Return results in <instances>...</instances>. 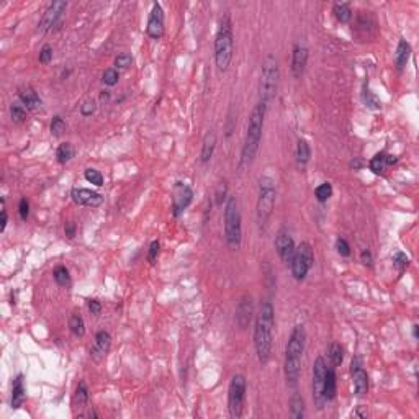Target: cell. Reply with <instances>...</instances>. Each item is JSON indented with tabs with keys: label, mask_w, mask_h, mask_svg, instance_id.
Returning a JSON list of instances; mask_svg holds the SVG:
<instances>
[{
	"label": "cell",
	"mask_w": 419,
	"mask_h": 419,
	"mask_svg": "<svg viewBox=\"0 0 419 419\" xmlns=\"http://www.w3.org/2000/svg\"><path fill=\"white\" fill-rule=\"evenodd\" d=\"M274 326H275V309L272 301L264 300L261 303L259 313L256 316L254 324V347L257 359L262 365H267L272 357L274 345Z\"/></svg>",
	"instance_id": "1"
},
{
	"label": "cell",
	"mask_w": 419,
	"mask_h": 419,
	"mask_svg": "<svg viewBox=\"0 0 419 419\" xmlns=\"http://www.w3.org/2000/svg\"><path fill=\"white\" fill-rule=\"evenodd\" d=\"M265 112L267 106L261 102L252 108L251 117L247 121V130L243 142V149H241V159L239 166L241 167H249L259 153L261 141H262V131H264V120H265Z\"/></svg>",
	"instance_id": "2"
},
{
	"label": "cell",
	"mask_w": 419,
	"mask_h": 419,
	"mask_svg": "<svg viewBox=\"0 0 419 419\" xmlns=\"http://www.w3.org/2000/svg\"><path fill=\"white\" fill-rule=\"evenodd\" d=\"M306 344V331L301 324L293 327L285 347V378L290 387H297L301 372V359Z\"/></svg>",
	"instance_id": "3"
},
{
	"label": "cell",
	"mask_w": 419,
	"mask_h": 419,
	"mask_svg": "<svg viewBox=\"0 0 419 419\" xmlns=\"http://www.w3.org/2000/svg\"><path fill=\"white\" fill-rule=\"evenodd\" d=\"M234 54V34H233V23L231 16L226 13L221 19L218 33L215 38V62L220 72L228 70Z\"/></svg>",
	"instance_id": "4"
},
{
	"label": "cell",
	"mask_w": 419,
	"mask_h": 419,
	"mask_svg": "<svg viewBox=\"0 0 419 419\" xmlns=\"http://www.w3.org/2000/svg\"><path fill=\"white\" fill-rule=\"evenodd\" d=\"M275 197H277V190H275V182L272 177L264 175L259 179V193H257V203H256V223L259 229H265L267 223H269Z\"/></svg>",
	"instance_id": "5"
},
{
	"label": "cell",
	"mask_w": 419,
	"mask_h": 419,
	"mask_svg": "<svg viewBox=\"0 0 419 419\" xmlns=\"http://www.w3.org/2000/svg\"><path fill=\"white\" fill-rule=\"evenodd\" d=\"M279 77H280V70H279L277 58L274 54H267L262 62L261 80H259V102L264 103L265 106H269V103L274 100L275 94H277Z\"/></svg>",
	"instance_id": "6"
},
{
	"label": "cell",
	"mask_w": 419,
	"mask_h": 419,
	"mask_svg": "<svg viewBox=\"0 0 419 419\" xmlns=\"http://www.w3.org/2000/svg\"><path fill=\"white\" fill-rule=\"evenodd\" d=\"M225 238L228 246L233 249H238L241 246V239H243L239 202L233 195H229L225 203Z\"/></svg>",
	"instance_id": "7"
},
{
	"label": "cell",
	"mask_w": 419,
	"mask_h": 419,
	"mask_svg": "<svg viewBox=\"0 0 419 419\" xmlns=\"http://www.w3.org/2000/svg\"><path fill=\"white\" fill-rule=\"evenodd\" d=\"M313 264H315L313 247H311V244L306 243V241H303V243H300L295 247V252H293V257L290 261V270H292L293 279L298 282L305 280Z\"/></svg>",
	"instance_id": "8"
},
{
	"label": "cell",
	"mask_w": 419,
	"mask_h": 419,
	"mask_svg": "<svg viewBox=\"0 0 419 419\" xmlns=\"http://www.w3.org/2000/svg\"><path fill=\"white\" fill-rule=\"evenodd\" d=\"M246 377L243 373H236L233 375L228 387V411L233 419H239L243 416L244 409V399H246Z\"/></svg>",
	"instance_id": "9"
},
{
	"label": "cell",
	"mask_w": 419,
	"mask_h": 419,
	"mask_svg": "<svg viewBox=\"0 0 419 419\" xmlns=\"http://www.w3.org/2000/svg\"><path fill=\"white\" fill-rule=\"evenodd\" d=\"M326 370H327V365H326L324 359L318 357L313 363V401L319 411L321 409H324V405H326V399L323 395Z\"/></svg>",
	"instance_id": "10"
},
{
	"label": "cell",
	"mask_w": 419,
	"mask_h": 419,
	"mask_svg": "<svg viewBox=\"0 0 419 419\" xmlns=\"http://www.w3.org/2000/svg\"><path fill=\"white\" fill-rule=\"evenodd\" d=\"M66 8H67V2H62V0L52 2L46 8V12L43 13V19L38 23V30L41 33H48L54 28V26H58L62 19V15H64V12H66Z\"/></svg>",
	"instance_id": "11"
},
{
	"label": "cell",
	"mask_w": 419,
	"mask_h": 419,
	"mask_svg": "<svg viewBox=\"0 0 419 419\" xmlns=\"http://www.w3.org/2000/svg\"><path fill=\"white\" fill-rule=\"evenodd\" d=\"M193 200V192L187 184L177 182L172 190V213L174 216H180L182 213L189 208V205Z\"/></svg>",
	"instance_id": "12"
},
{
	"label": "cell",
	"mask_w": 419,
	"mask_h": 419,
	"mask_svg": "<svg viewBox=\"0 0 419 419\" xmlns=\"http://www.w3.org/2000/svg\"><path fill=\"white\" fill-rule=\"evenodd\" d=\"M146 33L148 37L153 40H160L164 37V10L159 2H154L153 8H151V13L148 16Z\"/></svg>",
	"instance_id": "13"
},
{
	"label": "cell",
	"mask_w": 419,
	"mask_h": 419,
	"mask_svg": "<svg viewBox=\"0 0 419 419\" xmlns=\"http://www.w3.org/2000/svg\"><path fill=\"white\" fill-rule=\"evenodd\" d=\"M274 246H275V251H277L280 261L285 262V264H290L292 257H293V252H295V241L290 236V233L287 229H280L277 236H275V241H274Z\"/></svg>",
	"instance_id": "14"
},
{
	"label": "cell",
	"mask_w": 419,
	"mask_h": 419,
	"mask_svg": "<svg viewBox=\"0 0 419 419\" xmlns=\"http://www.w3.org/2000/svg\"><path fill=\"white\" fill-rule=\"evenodd\" d=\"M70 197H72V202L76 205H80V207H90V208L100 207V205L105 202V198L100 193H97L90 189H72Z\"/></svg>",
	"instance_id": "15"
},
{
	"label": "cell",
	"mask_w": 419,
	"mask_h": 419,
	"mask_svg": "<svg viewBox=\"0 0 419 419\" xmlns=\"http://www.w3.org/2000/svg\"><path fill=\"white\" fill-rule=\"evenodd\" d=\"M308 48L305 43H297L293 46V52H292V74L295 79H300L303 76L308 64Z\"/></svg>",
	"instance_id": "16"
},
{
	"label": "cell",
	"mask_w": 419,
	"mask_h": 419,
	"mask_svg": "<svg viewBox=\"0 0 419 419\" xmlns=\"http://www.w3.org/2000/svg\"><path fill=\"white\" fill-rule=\"evenodd\" d=\"M112 347V336L108 331H99L95 334V341L90 349V357L95 362H102L105 360L106 354L110 352Z\"/></svg>",
	"instance_id": "17"
},
{
	"label": "cell",
	"mask_w": 419,
	"mask_h": 419,
	"mask_svg": "<svg viewBox=\"0 0 419 419\" xmlns=\"http://www.w3.org/2000/svg\"><path fill=\"white\" fill-rule=\"evenodd\" d=\"M351 373L354 378V390L355 395H365L369 391V375L367 372L363 370L362 362L359 357H355L351 363Z\"/></svg>",
	"instance_id": "18"
},
{
	"label": "cell",
	"mask_w": 419,
	"mask_h": 419,
	"mask_svg": "<svg viewBox=\"0 0 419 419\" xmlns=\"http://www.w3.org/2000/svg\"><path fill=\"white\" fill-rule=\"evenodd\" d=\"M254 316V303L251 295H244L239 300L238 308H236V323L241 329H246L251 324Z\"/></svg>",
	"instance_id": "19"
},
{
	"label": "cell",
	"mask_w": 419,
	"mask_h": 419,
	"mask_svg": "<svg viewBox=\"0 0 419 419\" xmlns=\"http://www.w3.org/2000/svg\"><path fill=\"white\" fill-rule=\"evenodd\" d=\"M19 99H20V103L26 110H38L41 106L40 95L37 94V90H34L31 85H22L19 88Z\"/></svg>",
	"instance_id": "20"
},
{
	"label": "cell",
	"mask_w": 419,
	"mask_h": 419,
	"mask_svg": "<svg viewBox=\"0 0 419 419\" xmlns=\"http://www.w3.org/2000/svg\"><path fill=\"white\" fill-rule=\"evenodd\" d=\"M215 148H216V133H215V130H210V131H207V135H205L203 142H202V151H200V162L202 164L210 162L213 157V153H215Z\"/></svg>",
	"instance_id": "21"
},
{
	"label": "cell",
	"mask_w": 419,
	"mask_h": 419,
	"mask_svg": "<svg viewBox=\"0 0 419 419\" xmlns=\"http://www.w3.org/2000/svg\"><path fill=\"white\" fill-rule=\"evenodd\" d=\"M26 399V390H25V380L23 375L20 373L19 377L13 380V387H12V408L19 409L23 406Z\"/></svg>",
	"instance_id": "22"
},
{
	"label": "cell",
	"mask_w": 419,
	"mask_h": 419,
	"mask_svg": "<svg viewBox=\"0 0 419 419\" xmlns=\"http://www.w3.org/2000/svg\"><path fill=\"white\" fill-rule=\"evenodd\" d=\"M337 393V378H336V372L333 367H327L326 370V378H324V388H323V395L326 403L333 401Z\"/></svg>",
	"instance_id": "23"
},
{
	"label": "cell",
	"mask_w": 419,
	"mask_h": 419,
	"mask_svg": "<svg viewBox=\"0 0 419 419\" xmlns=\"http://www.w3.org/2000/svg\"><path fill=\"white\" fill-rule=\"evenodd\" d=\"M409 56H411V46H409V43L406 40H399L396 52H395V64L398 70H403L406 67Z\"/></svg>",
	"instance_id": "24"
},
{
	"label": "cell",
	"mask_w": 419,
	"mask_h": 419,
	"mask_svg": "<svg viewBox=\"0 0 419 419\" xmlns=\"http://www.w3.org/2000/svg\"><path fill=\"white\" fill-rule=\"evenodd\" d=\"M295 157H297V164H298V167H300V169H305L306 164L309 162V157H311V148H309V144H308V141H306V139H298Z\"/></svg>",
	"instance_id": "25"
},
{
	"label": "cell",
	"mask_w": 419,
	"mask_h": 419,
	"mask_svg": "<svg viewBox=\"0 0 419 419\" xmlns=\"http://www.w3.org/2000/svg\"><path fill=\"white\" fill-rule=\"evenodd\" d=\"M290 414L293 419H303L306 414L305 399H303L300 393H293L290 398Z\"/></svg>",
	"instance_id": "26"
},
{
	"label": "cell",
	"mask_w": 419,
	"mask_h": 419,
	"mask_svg": "<svg viewBox=\"0 0 419 419\" xmlns=\"http://www.w3.org/2000/svg\"><path fill=\"white\" fill-rule=\"evenodd\" d=\"M76 156V149L70 142H62L56 149V159L59 164H67L69 160H72Z\"/></svg>",
	"instance_id": "27"
},
{
	"label": "cell",
	"mask_w": 419,
	"mask_h": 419,
	"mask_svg": "<svg viewBox=\"0 0 419 419\" xmlns=\"http://www.w3.org/2000/svg\"><path fill=\"white\" fill-rule=\"evenodd\" d=\"M333 13H334V16L337 19V22H341V23H349L352 20V10H351V5L347 4V2L334 4Z\"/></svg>",
	"instance_id": "28"
},
{
	"label": "cell",
	"mask_w": 419,
	"mask_h": 419,
	"mask_svg": "<svg viewBox=\"0 0 419 419\" xmlns=\"http://www.w3.org/2000/svg\"><path fill=\"white\" fill-rule=\"evenodd\" d=\"M88 388L85 385V381H79V385L76 388V393H74V398H72V403L74 406H79V408H85L87 403H88Z\"/></svg>",
	"instance_id": "29"
},
{
	"label": "cell",
	"mask_w": 419,
	"mask_h": 419,
	"mask_svg": "<svg viewBox=\"0 0 419 419\" xmlns=\"http://www.w3.org/2000/svg\"><path fill=\"white\" fill-rule=\"evenodd\" d=\"M69 329L76 337H82L85 334V321L79 313H74L69 318Z\"/></svg>",
	"instance_id": "30"
},
{
	"label": "cell",
	"mask_w": 419,
	"mask_h": 419,
	"mask_svg": "<svg viewBox=\"0 0 419 419\" xmlns=\"http://www.w3.org/2000/svg\"><path fill=\"white\" fill-rule=\"evenodd\" d=\"M329 359H331L333 365L334 367H339V365H342L344 362V347L341 344H331V347H329Z\"/></svg>",
	"instance_id": "31"
},
{
	"label": "cell",
	"mask_w": 419,
	"mask_h": 419,
	"mask_svg": "<svg viewBox=\"0 0 419 419\" xmlns=\"http://www.w3.org/2000/svg\"><path fill=\"white\" fill-rule=\"evenodd\" d=\"M54 280L59 287H70V275H69V270L66 269L64 265H58L54 269Z\"/></svg>",
	"instance_id": "32"
},
{
	"label": "cell",
	"mask_w": 419,
	"mask_h": 419,
	"mask_svg": "<svg viewBox=\"0 0 419 419\" xmlns=\"http://www.w3.org/2000/svg\"><path fill=\"white\" fill-rule=\"evenodd\" d=\"M331 195H333V185L329 184V182H324V184L318 185L316 190H315V197L321 203L327 202L329 198H331Z\"/></svg>",
	"instance_id": "33"
},
{
	"label": "cell",
	"mask_w": 419,
	"mask_h": 419,
	"mask_svg": "<svg viewBox=\"0 0 419 419\" xmlns=\"http://www.w3.org/2000/svg\"><path fill=\"white\" fill-rule=\"evenodd\" d=\"M362 97H363V103L367 105V108H372V110H380L381 108L380 99L373 92H370L369 88H363Z\"/></svg>",
	"instance_id": "34"
},
{
	"label": "cell",
	"mask_w": 419,
	"mask_h": 419,
	"mask_svg": "<svg viewBox=\"0 0 419 419\" xmlns=\"http://www.w3.org/2000/svg\"><path fill=\"white\" fill-rule=\"evenodd\" d=\"M385 153H378V154H375L372 157V160H370V171L373 172V174H377V175H380V174H383V171H385Z\"/></svg>",
	"instance_id": "35"
},
{
	"label": "cell",
	"mask_w": 419,
	"mask_h": 419,
	"mask_svg": "<svg viewBox=\"0 0 419 419\" xmlns=\"http://www.w3.org/2000/svg\"><path fill=\"white\" fill-rule=\"evenodd\" d=\"M10 117L15 123H23L26 120V108L22 103H12L10 105Z\"/></svg>",
	"instance_id": "36"
},
{
	"label": "cell",
	"mask_w": 419,
	"mask_h": 419,
	"mask_svg": "<svg viewBox=\"0 0 419 419\" xmlns=\"http://www.w3.org/2000/svg\"><path fill=\"white\" fill-rule=\"evenodd\" d=\"M84 177H85V180L87 182H90L97 187H102L103 185V175L100 174V171H97V169H85V172H84Z\"/></svg>",
	"instance_id": "37"
},
{
	"label": "cell",
	"mask_w": 419,
	"mask_h": 419,
	"mask_svg": "<svg viewBox=\"0 0 419 419\" xmlns=\"http://www.w3.org/2000/svg\"><path fill=\"white\" fill-rule=\"evenodd\" d=\"M118 79H120V72H118V69H106L103 76H102V82L105 85H108V87H113V85H117L118 84Z\"/></svg>",
	"instance_id": "38"
},
{
	"label": "cell",
	"mask_w": 419,
	"mask_h": 419,
	"mask_svg": "<svg viewBox=\"0 0 419 419\" xmlns=\"http://www.w3.org/2000/svg\"><path fill=\"white\" fill-rule=\"evenodd\" d=\"M49 130H51V135H52V136L59 138V136H62V133L66 131V121L62 120V118L59 117V115H56V117L52 118V121H51Z\"/></svg>",
	"instance_id": "39"
},
{
	"label": "cell",
	"mask_w": 419,
	"mask_h": 419,
	"mask_svg": "<svg viewBox=\"0 0 419 419\" xmlns=\"http://www.w3.org/2000/svg\"><path fill=\"white\" fill-rule=\"evenodd\" d=\"M133 62V56L130 52H121L115 58V69H128Z\"/></svg>",
	"instance_id": "40"
},
{
	"label": "cell",
	"mask_w": 419,
	"mask_h": 419,
	"mask_svg": "<svg viewBox=\"0 0 419 419\" xmlns=\"http://www.w3.org/2000/svg\"><path fill=\"white\" fill-rule=\"evenodd\" d=\"M393 265L396 267L399 272H403L406 267L409 265V257L405 252H401V251L395 252V256H393Z\"/></svg>",
	"instance_id": "41"
},
{
	"label": "cell",
	"mask_w": 419,
	"mask_h": 419,
	"mask_svg": "<svg viewBox=\"0 0 419 419\" xmlns=\"http://www.w3.org/2000/svg\"><path fill=\"white\" fill-rule=\"evenodd\" d=\"M97 110V103L94 99H87L82 105H80V113H82V117H92Z\"/></svg>",
	"instance_id": "42"
},
{
	"label": "cell",
	"mask_w": 419,
	"mask_h": 419,
	"mask_svg": "<svg viewBox=\"0 0 419 419\" xmlns=\"http://www.w3.org/2000/svg\"><path fill=\"white\" fill-rule=\"evenodd\" d=\"M159 251H160L159 241H153V243L149 244V251H148V262H149L151 265H154V264H156L157 256H159Z\"/></svg>",
	"instance_id": "43"
},
{
	"label": "cell",
	"mask_w": 419,
	"mask_h": 419,
	"mask_svg": "<svg viewBox=\"0 0 419 419\" xmlns=\"http://www.w3.org/2000/svg\"><path fill=\"white\" fill-rule=\"evenodd\" d=\"M41 64H49L52 61V46L51 44H44V46L40 49V56H38Z\"/></svg>",
	"instance_id": "44"
},
{
	"label": "cell",
	"mask_w": 419,
	"mask_h": 419,
	"mask_svg": "<svg viewBox=\"0 0 419 419\" xmlns=\"http://www.w3.org/2000/svg\"><path fill=\"white\" fill-rule=\"evenodd\" d=\"M336 249H337V252H339L342 257H347V256H351V246L349 243L344 239V238H337L336 241Z\"/></svg>",
	"instance_id": "45"
},
{
	"label": "cell",
	"mask_w": 419,
	"mask_h": 419,
	"mask_svg": "<svg viewBox=\"0 0 419 419\" xmlns=\"http://www.w3.org/2000/svg\"><path fill=\"white\" fill-rule=\"evenodd\" d=\"M19 213H20V218L23 221L28 220V216H30V202L26 200V198L20 200V203H19Z\"/></svg>",
	"instance_id": "46"
},
{
	"label": "cell",
	"mask_w": 419,
	"mask_h": 419,
	"mask_svg": "<svg viewBox=\"0 0 419 419\" xmlns=\"http://www.w3.org/2000/svg\"><path fill=\"white\" fill-rule=\"evenodd\" d=\"M226 195H228V185H226V182H221L216 189V205H223Z\"/></svg>",
	"instance_id": "47"
},
{
	"label": "cell",
	"mask_w": 419,
	"mask_h": 419,
	"mask_svg": "<svg viewBox=\"0 0 419 419\" xmlns=\"http://www.w3.org/2000/svg\"><path fill=\"white\" fill-rule=\"evenodd\" d=\"M360 261L363 262V265L372 267V264H373V257H372V252L369 251V249H363V251H362V254H360Z\"/></svg>",
	"instance_id": "48"
},
{
	"label": "cell",
	"mask_w": 419,
	"mask_h": 419,
	"mask_svg": "<svg viewBox=\"0 0 419 419\" xmlns=\"http://www.w3.org/2000/svg\"><path fill=\"white\" fill-rule=\"evenodd\" d=\"M64 233L69 239H72L76 236V223L74 221H67L64 226Z\"/></svg>",
	"instance_id": "49"
},
{
	"label": "cell",
	"mask_w": 419,
	"mask_h": 419,
	"mask_svg": "<svg viewBox=\"0 0 419 419\" xmlns=\"http://www.w3.org/2000/svg\"><path fill=\"white\" fill-rule=\"evenodd\" d=\"M88 309H90V313L92 315H100V311H102V305L97 300H90L88 301Z\"/></svg>",
	"instance_id": "50"
},
{
	"label": "cell",
	"mask_w": 419,
	"mask_h": 419,
	"mask_svg": "<svg viewBox=\"0 0 419 419\" xmlns=\"http://www.w3.org/2000/svg\"><path fill=\"white\" fill-rule=\"evenodd\" d=\"M7 221H8L7 220V210H5V205H4V207H2V218H0V231H2V233L7 228Z\"/></svg>",
	"instance_id": "51"
},
{
	"label": "cell",
	"mask_w": 419,
	"mask_h": 419,
	"mask_svg": "<svg viewBox=\"0 0 419 419\" xmlns=\"http://www.w3.org/2000/svg\"><path fill=\"white\" fill-rule=\"evenodd\" d=\"M398 162V157L393 154H385V166H393Z\"/></svg>",
	"instance_id": "52"
},
{
	"label": "cell",
	"mask_w": 419,
	"mask_h": 419,
	"mask_svg": "<svg viewBox=\"0 0 419 419\" xmlns=\"http://www.w3.org/2000/svg\"><path fill=\"white\" fill-rule=\"evenodd\" d=\"M413 334H414V339H417V324L413 326Z\"/></svg>",
	"instance_id": "53"
}]
</instances>
